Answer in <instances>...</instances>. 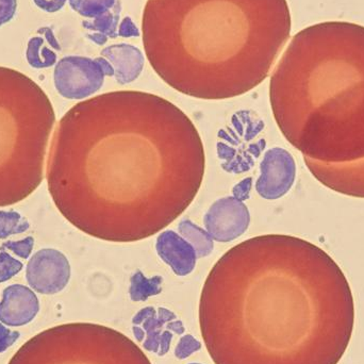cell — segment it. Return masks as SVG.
Listing matches in <instances>:
<instances>
[{
    "instance_id": "4",
    "label": "cell",
    "mask_w": 364,
    "mask_h": 364,
    "mask_svg": "<svg viewBox=\"0 0 364 364\" xmlns=\"http://www.w3.org/2000/svg\"><path fill=\"white\" fill-rule=\"evenodd\" d=\"M274 119L304 158L364 159V27L326 21L301 30L269 82Z\"/></svg>"
},
{
    "instance_id": "16",
    "label": "cell",
    "mask_w": 364,
    "mask_h": 364,
    "mask_svg": "<svg viewBox=\"0 0 364 364\" xmlns=\"http://www.w3.org/2000/svg\"><path fill=\"white\" fill-rule=\"evenodd\" d=\"M119 14H121V4L102 16L96 17L92 21H83V28L92 32L87 34V38L95 44L104 45L108 38L119 36L117 26H119Z\"/></svg>"
},
{
    "instance_id": "1",
    "label": "cell",
    "mask_w": 364,
    "mask_h": 364,
    "mask_svg": "<svg viewBox=\"0 0 364 364\" xmlns=\"http://www.w3.org/2000/svg\"><path fill=\"white\" fill-rule=\"evenodd\" d=\"M205 168L203 141L181 109L154 94L119 91L79 102L62 117L46 179L70 224L96 239L128 243L177 220Z\"/></svg>"
},
{
    "instance_id": "13",
    "label": "cell",
    "mask_w": 364,
    "mask_h": 364,
    "mask_svg": "<svg viewBox=\"0 0 364 364\" xmlns=\"http://www.w3.org/2000/svg\"><path fill=\"white\" fill-rule=\"evenodd\" d=\"M40 311L36 293L23 284H12L4 289L0 301V322L10 327L29 324Z\"/></svg>"
},
{
    "instance_id": "31",
    "label": "cell",
    "mask_w": 364,
    "mask_h": 364,
    "mask_svg": "<svg viewBox=\"0 0 364 364\" xmlns=\"http://www.w3.org/2000/svg\"><path fill=\"white\" fill-rule=\"evenodd\" d=\"M188 364H201V363H188Z\"/></svg>"
},
{
    "instance_id": "14",
    "label": "cell",
    "mask_w": 364,
    "mask_h": 364,
    "mask_svg": "<svg viewBox=\"0 0 364 364\" xmlns=\"http://www.w3.org/2000/svg\"><path fill=\"white\" fill-rule=\"evenodd\" d=\"M160 258L177 276L190 275L196 265L197 255L193 246L178 233L166 230L160 233L156 242Z\"/></svg>"
},
{
    "instance_id": "18",
    "label": "cell",
    "mask_w": 364,
    "mask_h": 364,
    "mask_svg": "<svg viewBox=\"0 0 364 364\" xmlns=\"http://www.w3.org/2000/svg\"><path fill=\"white\" fill-rule=\"evenodd\" d=\"M162 282L164 278L161 276L147 278L142 272H136L130 279V299L132 301H145L149 297L159 295L162 292Z\"/></svg>"
},
{
    "instance_id": "27",
    "label": "cell",
    "mask_w": 364,
    "mask_h": 364,
    "mask_svg": "<svg viewBox=\"0 0 364 364\" xmlns=\"http://www.w3.org/2000/svg\"><path fill=\"white\" fill-rule=\"evenodd\" d=\"M139 36H140V31H139L138 27L134 25L130 17H125L119 25V36H123V38H134V36L136 38Z\"/></svg>"
},
{
    "instance_id": "3",
    "label": "cell",
    "mask_w": 364,
    "mask_h": 364,
    "mask_svg": "<svg viewBox=\"0 0 364 364\" xmlns=\"http://www.w3.org/2000/svg\"><path fill=\"white\" fill-rule=\"evenodd\" d=\"M149 63L184 95L220 100L265 80L291 33L287 0H149Z\"/></svg>"
},
{
    "instance_id": "25",
    "label": "cell",
    "mask_w": 364,
    "mask_h": 364,
    "mask_svg": "<svg viewBox=\"0 0 364 364\" xmlns=\"http://www.w3.org/2000/svg\"><path fill=\"white\" fill-rule=\"evenodd\" d=\"M19 337L21 333L18 331H10L0 322V354L10 348Z\"/></svg>"
},
{
    "instance_id": "26",
    "label": "cell",
    "mask_w": 364,
    "mask_h": 364,
    "mask_svg": "<svg viewBox=\"0 0 364 364\" xmlns=\"http://www.w3.org/2000/svg\"><path fill=\"white\" fill-rule=\"evenodd\" d=\"M16 9L17 0H0V27L14 17Z\"/></svg>"
},
{
    "instance_id": "24",
    "label": "cell",
    "mask_w": 364,
    "mask_h": 364,
    "mask_svg": "<svg viewBox=\"0 0 364 364\" xmlns=\"http://www.w3.org/2000/svg\"><path fill=\"white\" fill-rule=\"evenodd\" d=\"M33 237H28L21 241H9L6 242L1 247L4 250H10L13 254L16 255L19 258L28 259L31 254L32 248H33Z\"/></svg>"
},
{
    "instance_id": "10",
    "label": "cell",
    "mask_w": 364,
    "mask_h": 364,
    "mask_svg": "<svg viewBox=\"0 0 364 364\" xmlns=\"http://www.w3.org/2000/svg\"><path fill=\"white\" fill-rule=\"evenodd\" d=\"M205 231L220 243H228L241 237L250 224V214L243 201L235 197L218 199L203 218Z\"/></svg>"
},
{
    "instance_id": "9",
    "label": "cell",
    "mask_w": 364,
    "mask_h": 364,
    "mask_svg": "<svg viewBox=\"0 0 364 364\" xmlns=\"http://www.w3.org/2000/svg\"><path fill=\"white\" fill-rule=\"evenodd\" d=\"M26 279L36 293L58 294L70 282V262L59 250L51 248L38 250L28 262Z\"/></svg>"
},
{
    "instance_id": "22",
    "label": "cell",
    "mask_w": 364,
    "mask_h": 364,
    "mask_svg": "<svg viewBox=\"0 0 364 364\" xmlns=\"http://www.w3.org/2000/svg\"><path fill=\"white\" fill-rule=\"evenodd\" d=\"M23 269L21 261L11 257L4 248H0V284L8 282Z\"/></svg>"
},
{
    "instance_id": "5",
    "label": "cell",
    "mask_w": 364,
    "mask_h": 364,
    "mask_svg": "<svg viewBox=\"0 0 364 364\" xmlns=\"http://www.w3.org/2000/svg\"><path fill=\"white\" fill-rule=\"evenodd\" d=\"M55 123L40 85L0 66V207L23 200L40 186Z\"/></svg>"
},
{
    "instance_id": "8",
    "label": "cell",
    "mask_w": 364,
    "mask_h": 364,
    "mask_svg": "<svg viewBox=\"0 0 364 364\" xmlns=\"http://www.w3.org/2000/svg\"><path fill=\"white\" fill-rule=\"evenodd\" d=\"M186 328L176 314L166 308L145 307L132 318V333L143 348L158 356L170 352L175 335H183Z\"/></svg>"
},
{
    "instance_id": "7",
    "label": "cell",
    "mask_w": 364,
    "mask_h": 364,
    "mask_svg": "<svg viewBox=\"0 0 364 364\" xmlns=\"http://www.w3.org/2000/svg\"><path fill=\"white\" fill-rule=\"evenodd\" d=\"M106 76H114V70L105 58L68 55L55 65L53 81L62 97L83 100L102 89Z\"/></svg>"
},
{
    "instance_id": "12",
    "label": "cell",
    "mask_w": 364,
    "mask_h": 364,
    "mask_svg": "<svg viewBox=\"0 0 364 364\" xmlns=\"http://www.w3.org/2000/svg\"><path fill=\"white\" fill-rule=\"evenodd\" d=\"M304 159L312 175L327 188L348 196L364 198V159L340 164Z\"/></svg>"
},
{
    "instance_id": "29",
    "label": "cell",
    "mask_w": 364,
    "mask_h": 364,
    "mask_svg": "<svg viewBox=\"0 0 364 364\" xmlns=\"http://www.w3.org/2000/svg\"><path fill=\"white\" fill-rule=\"evenodd\" d=\"M33 2L45 12L55 13L65 6L66 0H33Z\"/></svg>"
},
{
    "instance_id": "6",
    "label": "cell",
    "mask_w": 364,
    "mask_h": 364,
    "mask_svg": "<svg viewBox=\"0 0 364 364\" xmlns=\"http://www.w3.org/2000/svg\"><path fill=\"white\" fill-rule=\"evenodd\" d=\"M9 364H151L134 341L115 329L70 323L26 342Z\"/></svg>"
},
{
    "instance_id": "15",
    "label": "cell",
    "mask_w": 364,
    "mask_h": 364,
    "mask_svg": "<svg viewBox=\"0 0 364 364\" xmlns=\"http://www.w3.org/2000/svg\"><path fill=\"white\" fill-rule=\"evenodd\" d=\"M100 55L110 62L114 70L115 80L119 85H128L136 80L144 68L142 51L132 45H111L102 49Z\"/></svg>"
},
{
    "instance_id": "28",
    "label": "cell",
    "mask_w": 364,
    "mask_h": 364,
    "mask_svg": "<svg viewBox=\"0 0 364 364\" xmlns=\"http://www.w3.org/2000/svg\"><path fill=\"white\" fill-rule=\"evenodd\" d=\"M252 179L246 178L243 181L237 183L235 188H232L233 197L243 201L248 199L250 197V190H252Z\"/></svg>"
},
{
    "instance_id": "11",
    "label": "cell",
    "mask_w": 364,
    "mask_h": 364,
    "mask_svg": "<svg viewBox=\"0 0 364 364\" xmlns=\"http://www.w3.org/2000/svg\"><path fill=\"white\" fill-rule=\"evenodd\" d=\"M295 178L292 156L279 147L267 151L260 164V177L256 190L262 198L275 200L286 195Z\"/></svg>"
},
{
    "instance_id": "19",
    "label": "cell",
    "mask_w": 364,
    "mask_h": 364,
    "mask_svg": "<svg viewBox=\"0 0 364 364\" xmlns=\"http://www.w3.org/2000/svg\"><path fill=\"white\" fill-rule=\"evenodd\" d=\"M44 38L34 36L28 42L27 58L28 63L34 68H50L57 62V55L48 47L44 46Z\"/></svg>"
},
{
    "instance_id": "23",
    "label": "cell",
    "mask_w": 364,
    "mask_h": 364,
    "mask_svg": "<svg viewBox=\"0 0 364 364\" xmlns=\"http://www.w3.org/2000/svg\"><path fill=\"white\" fill-rule=\"evenodd\" d=\"M201 348L200 342L195 339L193 336L186 335L179 340L178 344L175 348V357L179 360L188 358L194 353L199 352Z\"/></svg>"
},
{
    "instance_id": "2",
    "label": "cell",
    "mask_w": 364,
    "mask_h": 364,
    "mask_svg": "<svg viewBox=\"0 0 364 364\" xmlns=\"http://www.w3.org/2000/svg\"><path fill=\"white\" fill-rule=\"evenodd\" d=\"M355 322L350 284L314 244L252 237L212 267L199 324L215 364H338Z\"/></svg>"
},
{
    "instance_id": "20",
    "label": "cell",
    "mask_w": 364,
    "mask_h": 364,
    "mask_svg": "<svg viewBox=\"0 0 364 364\" xmlns=\"http://www.w3.org/2000/svg\"><path fill=\"white\" fill-rule=\"evenodd\" d=\"M70 8L81 16L94 19L119 6V0H68Z\"/></svg>"
},
{
    "instance_id": "30",
    "label": "cell",
    "mask_w": 364,
    "mask_h": 364,
    "mask_svg": "<svg viewBox=\"0 0 364 364\" xmlns=\"http://www.w3.org/2000/svg\"><path fill=\"white\" fill-rule=\"evenodd\" d=\"M38 33L43 34L45 38H46L47 42H48V44L50 45L53 48L57 49V50L61 49V46H60L57 38H55V34H53V30H51L50 28H41V29L38 30Z\"/></svg>"
},
{
    "instance_id": "17",
    "label": "cell",
    "mask_w": 364,
    "mask_h": 364,
    "mask_svg": "<svg viewBox=\"0 0 364 364\" xmlns=\"http://www.w3.org/2000/svg\"><path fill=\"white\" fill-rule=\"evenodd\" d=\"M178 231L181 237L193 246L197 258L209 256L213 252L214 243L211 235L190 220H181Z\"/></svg>"
},
{
    "instance_id": "21",
    "label": "cell",
    "mask_w": 364,
    "mask_h": 364,
    "mask_svg": "<svg viewBox=\"0 0 364 364\" xmlns=\"http://www.w3.org/2000/svg\"><path fill=\"white\" fill-rule=\"evenodd\" d=\"M29 229V223L21 214L13 211H0V239L21 233Z\"/></svg>"
}]
</instances>
